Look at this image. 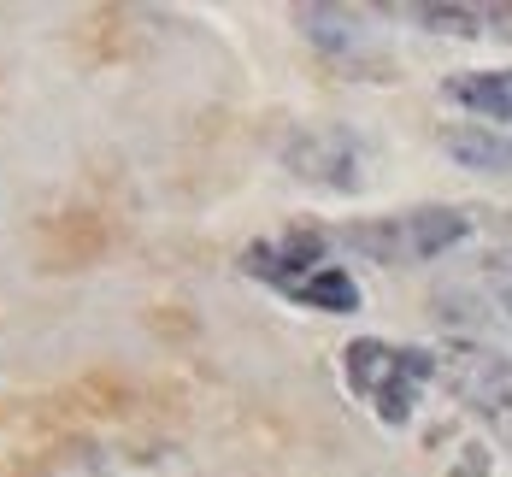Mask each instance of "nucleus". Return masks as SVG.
<instances>
[{"label":"nucleus","mask_w":512,"mask_h":477,"mask_svg":"<svg viewBox=\"0 0 512 477\" xmlns=\"http://www.w3.org/2000/svg\"><path fill=\"white\" fill-rule=\"evenodd\" d=\"M242 271L271 283L277 295L318 307V313H359V283L348 265H336L330 254V236L318 230H283L271 242H254L242 254Z\"/></svg>","instance_id":"1"},{"label":"nucleus","mask_w":512,"mask_h":477,"mask_svg":"<svg viewBox=\"0 0 512 477\" xmlns=\"http://www.w3.org/2000/svg\"><path fill=\"white\" fill-rule=\"evenodd\" d=\"M342 383L359 407H371V419L401 430L412 424L418 395L436 383V354L430 348H395L377 336H359L342 348Z\"/></svg>","instance_id":"2"},{"label":"nucleus","mask_w":512,"mask_h":477,"mask_svg":"<svg viewBox=\"0 0 512 477\" xmlns=\"http://www.w3.org/2000/svg\"><path fill=\"white\" fill-rule=\"evenodd\" d=\"M430 307L442 324L471 330L465 342H489V336L512 342V248H489L471 265H454L430 295Z\"/></svg>","instance_id":"3"},{"label":"nucleus","mask_w":512,"mask_h":477,"mask_svg":"<svg viewBox=\"0 0 512 477\" xmlns=\"http://www.w3.org/2000/svg\"><path fill=\"white\" fill-rule=\"evenodd\" d=\"M436 383L512 454V354L489 348V342H465V336L442 342L436 348Z\"/></svg>","instance_id":"4"},{"label":"nucleus","mask_w":512,"mask_h":477,"mask_svg":"<svg viewBox=\"0 0 512 477\" xmlns=\"http://www.w3.org/2000/svg\"><path fill=\"white\" fill-rule=\"evenodd\" d=\"M471 230H477L471 207H412V212H395V218L354 224L348 248L377 265H424V260H442L448 248H460Z\"/></svg>","instance_id":"5"},{"label":"nucleus","mask_w":512,"mask_h":477,"mask_svg":"<svg viewBox=\"0 0 512 477\" xmlns=\"http://www.w3.org/2000/svg\"><path fill=\"white\" fill-rule=\"evenodd\" d=\"M283 165L301 177V183H318V189H336V195H354L359 183V142L342 130V124H307L283 142Z\"/></svg>","instance_id":"6"},{"label":"nucleus","mask_w":512,"mask_h":477,"mask_svg":"<svg viewBox=\"0 0 512 477\" xmlns=\"http://www.w3.org/2000/svg\"><path fill=\"white\" fill-rule=\"evenodd\" d=\"M389 18H412L448 36H507L512 42V6H389Z\"/></svg>","instance_id":"7"},{"label":"nucleus","mask_w":512,"mask_h":477,"mask_svg":"<svg viewBox=\"0 0 512 477\" xmlns=\"http://www.w3.org/2000/svg\"><path fill=\"white\" fill-rule=\"evenodd\" d=\"M48 477H165V454H154V448H77Z\"/></svg>","instance_id":"8"},{"label":"nucleus","mask_w":512,"mask_h":477,"mask_svg":"<svg viewBox=\"0 0 512 477\" xmlns=\"http://www.w3.org/2000/svg\"><path fill=\"white\" fill-rule=\"evenodd\" d=\"M442 148L471 165V171H495V177H512V142L501 130H489V124H454V130H442Z\"/></svg>","instance_id":"9"},{"label":"nucleus","mask_w":512,"mask_h":477,"mask_svg":"<svg viewBox=\"0 0 512 477\" xmlns=\"http://www.w3.org/2000/svg\"><path fill=\"white\" fill-rule=\"evenodd\" d=\"M295 24L307 30V42H312V48L336 53V59H354V53L365 48L359 12H348V6H301V12H295Z\"/></svg>","instance_id":"10"},{"label":"nucleus","mask_w":512,"mask_h":477,"mask_svg":"<svg viewBox=\"0 0 512 477\" xmlns=\"http://www.w3.org/2000/svg\"><path fill=\"white\" fill-rule=\"evenodd\" d=\"M448 101L512 124V71H460V77H448Z\"/></svg>","instance_id":"11"}]
</instances>
